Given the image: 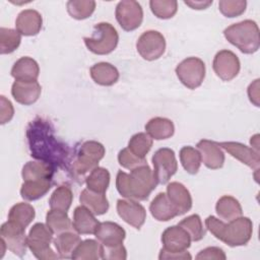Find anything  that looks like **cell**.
<instances>
[{"label":"cell","instance_id":"cell-1","mask_svg":"<svg viewBox=\"0 0 260 260\" xmlns=\"http://www.w3.org/2000/svg\"><path fill=\"white\" fill-rule=\"evenodd\" d=\"M30 155L56 166L69 164L68 148L54 134L53 128L43 119L31 121L26 130Z\"/></svg>","mask_w":260,"mask_h":260},{"label":"cell","instance_id":"cell-2","mask_svg":"<svg viewBox=\"0 0 260 260\" xmlns=\"http://www.w3.org/2000/svg\"><path fill=\"white\" fill-rule=\"evenodd\" d=\"M157 182L148 165L131 170L130 174L119 171L116 177L118 192L127 199L146 200Z\"/></svg>","mask_w":260,"mask_h":260},{"label":"cell","instance_id":"cell-3","mask_svg":"<svg viewBox=\"0 0 260 260\" xmlns=\"http://www.w3.org/2000/svg\"><path fill=\"white\" fill-rule=\"evenodd\" d=\"M205 225L216 239L231 247L248 244L253 233L252 220L246 216H240L225 223L223 220L209 215L205 219Z\"/></svg>","mask_w":260,"mask_h":260},{"label":"cell","instance_id":"cell-4","mask_svg":"<svg viewBox=\"0 0 260 260\" xmlns=\"http://www.w3.org/2000/svg\"><path fill=\"white\" fill-rule=\"evenodd\" d=\"M223 36L232 45L245 54H253L260 47L258 24L251 19L228 26L223 30Z\"/></svg>","mask_w":260,"mask_h":260},{"label":"cell","instance_id":"cell-5","mask_svg":"<svg viewBox=\"0 0 260 260\" xmlns=\"http://www.w3.org/2000/svg\"><path fill=\"white\" fill-rule=\"evenodd\" d=\"M106 149L104 145L94 140L83 142L73 154V159L69 161L70 171L73 175L83 176L99 167V161L104 157Z\"/></svg>","mask_w":260,"mask_h":260},{"label":"cell","instance_id":"cell-6","mask_svg":"<svg viewBox=\"0 0 260 260\" xmlns=\"http://www.w3.org/2000/svg\"><path fill=\"white\" fill-rule=\"evenodd\" d=\"M86 48L96 55H107L113 52L119 42L116 28L109 22H100L93 26L91 37L83 38Z\"/></svg>","mask_w":260,"mask_h":260},{"label":"cell","instance_id":"cell-7","mask_svg":"<svg viewBox=\"0 0 260 260\" xmlns=\"http://www.w3.org/2000/svg\"><path fill=\"white\" fill-rule=\"evenodd\" d=\"M52 241V231L47 224L42 222L35 223L27 235V247L35 257L40 260H52L59 258V255L56 254L50 246Z\"/></svg>","mask_w":260,"mask_h":260},{"label":"cell","instance_id":"cell-8","mask_svg":"<svg viewBox=\"0 0 260 260\" xmlns=\"http://www.w3.org/2000/svg\"><path fill=\"white\" fill-rule=\"evenodd\" d=\"M176 74L179 80L188 88L199 87L205 77V64L197 57H188L176 67Z\"/></svg>","mask_w":260,"mask_h":260},{"label":"cell","instance_id":"cell-9","mask_svg":"<svg viewBox=\"0 0 260 260\" xmlns=\"http://www.w3.org/2000/svg\"><path fill=\"white\" fill-rule=\"evenodd\" d=\"M153 175L157 184H167L178 170V162L173 149L162 147L152 155Z\"/></svg>","mask_w":260,"mask_h":260},{"label":"cell","instance_id":"cell-10","mask_svg":"<svg viewBox=\"0 0 260 260\" xmlns=\"http://www.w3.org/2000/svg\"><path fill=\"white\" fill-rule=\"evenodd\" d=\"M136 50L144 60H156L165 53V37L157 30H146L138 38Z\"/></svg>","mask_w":260,"mask_h":260},{"label":"cell","instance_id":"cell-11","mask_svg":"<svg viewBox=\"0 0 260 260\" xmlns=\"http://www.w3.org/2000/svg\"><path fill=\"white\" fill-rule=\"evenodd\" d=\"M115 15L120 26L126 31L138 28L143 20L142 7L134 0L120 1L116 6Z\"/></svg>","mask_w":260,"mask_h":260},{"label":"cell","instance_id":"cell-12","mask_svg":"<svg viewBox=\"0 0 260 260\" xmlns=\"http://www.w3.org/2000/svg\"><path fill=\"white\" fill-rule=\"evenodd\" d=\"M1 239L4 241L7 249L18 257H22L27 248V236L25 229L17 223L7 220L0 229Z\"/></svg>","mask_w":260,"mask_h":260},{"label":"cell","instance_id":"cell-13","mask_svg":"<svg viewBox=\"0 0 260 260\" xmlns=\"http://www.w3.org/2000/svg\"><path fill=\"white\" fill-rule=\"evenodd\" d=\"M212 68L214 73L223 81L234 79L240 72L241 63L238 56L230 50H221L213 58Z\"/></svg>","mask_w":260,"mask_h":260},{"label":"cell","instance_id":"cell-14","mask_svg":"<svg viewBox=\"0 0 260 260\" xmlns=\"http://www.w3.org/2000/svg\"><path fill=\"white\" fill-rule=\"evenodd\" d=\"M117 212L128 224L139 230L146 219L145 208L132 199H119L117 201Z\"/></svg>","mask_w":260,"mask_h":260},{"label":"cell","instance_id":"cell-15","mask_svg":"<svg viewBox=\"0 0 260 260\" xmlns=\"http://www.w3.org/2000/svg\"><path fill=\"white\" fill-rule=\"evenodd\" d=\"M161 249L165 251L184 252L190 247L191 238L180 225H172L164 231L161 235Z\"/></svg>","mask_w":260,"mask_h":260},{"label":"cell","instance_id":"cell-16","mask_svg":"<svg viewBox=\"0 0 260 260\" xmlns=\"http://www.w3.org/2000/svg\"><path fill=\"white\" fill-rule=\"evenodd\" d=\"M218 145L228 151L232 156L240 160L242 164L247 165L249 168L255 171H258L260 165L259 152L254 150L252 147L234 141L220 142Z\"/></svg>","mask_w":260,"mask_h":260},{"label":"cell","instance_id":"cell-17","mask_svg":"<svg viewBox=\"0 0 260 260\" xmlns=\"http://www.w3.org/2000/svg\"><path fill=\"white\" fill-rule=\"evenodd\" d=\"M94 236L103 247L109 248L122 245L126 237V232L116 222L103 221L99 223Z\"/></svg>","mask_w":260,"mask_h":260},{"label":"cell","instance_id":"cell-18","mask_svg":"<svg viewBox=\"0 0 260 260\" xmlns=\"http://www.w3.org/2000/svg\"><path fill=\"white\" fill-rule=\"evenodd\" d=\"M197 149L201 155V161L211 170L220 169L224 162V153L217 142L202 139L197 143Z\"/></svg>","mask_w":260,"mask_h":260},{"label":"cell","instance_id":"cell-19","mask_svg":"<svg viewBox=\"0 0 260 260\" xmlns=\"http://www.w3.org/2000/svg\"><path fill=\"white\" fill-rule=\"evenodd\" d=\"M42 92V87L37 80H15L11 86V94L14 100L24 106L35 104Z\"/></svg>","mask_w":260,"mask_h":260},{"label":"cell","instance_id":"cell-20","mask_svg":"<svg viewBox=\"0 0 260 260\" xmlns=\"http://www.w3.org/2000/svg\"><path fill=\"white\" fill-rule=\"evenodd\" d=\"M43 24V18L39 11L35 9H24L16 17V30L23 36H36L40 32Z\"/></svg>","mask_w":260,"mask_h":260},{"label":"cell","instance_id":"cell-21","mask_svg":"<svg viewBox=\"0 0 260 260\" xmlns=\"http://www.w3.org/2000/svg\"><path fill=\"white\" fill-rule=\"evenodd\" d=\"M167 195L177 209L179 215L189 211L192 207V197L189 190L179 182H172L167 186Z\"/></svg>","mask_w":260,"mask_h":260},{"label":"cell","instance_id":"cell-22","mask_svg":"<svg viewBox=\"0 0 260 260\" xmlns=\"http://www.w3.org/2000/svg\"><path fill=\"white\" fill-rule=\"evenodd\" d=\"M99 221L94 214L85 206L80 205L75 207L73 212V229L79 235H89L94 234Z\"/></svg>","mask_w":260,"mask_h":260},{"label":"cell","instance_id":"cell-23","mask_svg":"<svg viewBox=\"0 0 260 260\" xmlns=\"http://www.w3.org/2000/svg\"><path fill=\"white\" fill-rule=\"evenodd\" d=\"M149 211L154 219L158 221H168L179 215L177 209L171 203L167 193L159 192L151 201Z\"/></svg>","mask_w":260,"mask_h":260},{"label":"cell","instance_id":"cell-24","mask_svg":"<svg viewBox=\"0 0 260 260\" xmlns=\"http://www.w3.org/2000/svg\"><path fill=\"white\" fill-rule=\"evenodd\" d=\"M40 74L38 62L30 57L19 58L11 68V76L15 80L34 81L37 80Z\"/></svg>","mask_w":260,"mask_h":260},{"label":"cell","instance_id":"cell-25","mask_svg":"<svg viewBox=\"0 0 260 260\" xmlns=\"http://www.w3.org/2000/svg\"><path fill=\"white\" fill-rule=\"evenodd\" d=\"M90 77L92 80L104 86H111L115 84L119 79L118 69L108 62H100L90 67Z\"/></svg>","mask_w":260,"mask_h":260},{"label":"cell","instance_id":"cell-26","mask_svg":"<svg viewBox=\"0 0 260 260\" xmlns=\"http://www.w3.org/2000/svg\"><path fill=\"white\" fill-rule=\"evenodd\" d=\"M55 173V167L44 160L27 161L21 171L23 181H32L41 179H52Z\"/></svg>","mask_w":260,"mask_h":260},{"label":"cell","instance_id":"cell-27","mask_svg":"<svg viewBox=\"0 0 260 260\" xmlns=\"http://www.w3.org/2000/svg\"><path fill=\"white\" fill-rule=\"evenodd\" d=\"M79 202L81 205L88 208L94 215H102L109 209V201L105 193H98L87 188L81 191Z\"/></svg>","mask_w":260,"mask_h":260},{"label":"cell","instance_id":"cell-28","mask_svg":"<svg viewBox=\"0 0 260 260\" xmlns=\"http://www.w3.org/2000/svg\"><path fill=\"white\" fill-rule=\"evenodd\" d=\"M80 237L78 236V234L73 233V231H68L59 234L53 240L59 258L64 259H69L72 257L75 249L80 244Z\"/></svg>","mask_w":260,"mask_h":260},{"label":"cell","instance_id":"cell-29","mask_svg":"<svg viewBox=\"0 0 260 260\" xmlns=\"http://www.w3.org/2000/svg\"><path fill=\"white\" fill-rule=\"evenodd\" d=\"M215 211L218 217L224 221H231L242 216L243 214V209L240 202L235 197L230 195H224L217 200Z\"/></svg>","mask_w":260,"mask_h":260},{"label":"cell","instance_id":"cell-30","mask_svg":"<svg viewBox=\"0 0 260 260\" xmlns=\"http://www.w3.org/2000/svg\"><path fill=\"white\" fill-rule=\"evenodd\" d=\"M145 131L152 139L162 140L173 136L175 132V126L170 119L155 117L146 123Z\"/></svg>","mask_w":260,"mask_h":260},{"label":"cell","instance_id":"cell-31","mask_svg":"<svg viewBox=\"0 0 260 260\" xmlns=\"http://www.w3.org/2000/svg\"><path fill=\"white\" fill-rule=\"evenodd\" d=\"M52 185V179L24 181L20 188V195L26 201L38 200L49 192Z\"/></svg>","mask_w":260,"mask_h":260},{"label":"cell","instance_id":"cell-32","mask_svg":"<svg viewBox=\"0 0 260 260\" xmlns=\"http://www.w3.org/2000/svg\"><path fill=\"white\" fill-rule=\"evenodd\" d=\"M104 247L95 240L87 239L81 241L75 249L71 259L74 260H99L103 259Z\"/></svg>","mask_w":260,"mask_h":260},{"label":"cell","instance_id":"cell-33","mask_svg":"<svg viewBox=\"0 0 260 260\" xmlns=\"http://www.w3.org/2000/svg\"><path fill=\"white\" fill-rule=\"evenodd\" d=\"M46 224L55 235L74 230L73 224L67 214V211H62L58 209H50L47 212Z\"/></svg>","mask_w":260,"mask_h":260},{"label":"cell","instance_id":"cell-34","mask_svg":"<svg viewBox=\"0 0 260 260\" xmlns=\"http://www.w3.org/2000/svg\"><path fill=\"white\" fill-rule=\"evenodd\" d=\"M35 215V208L29 203L18 202L10 208L8 213V220H11L26 229V226L34 220Z\"/></svg>","mask_w":260,"mask_h":260},{"label":"cell","instance_id":"cell-35","mask_svg":"<svg viewBox=\"0 0 260 260\" xmlns=\"http://www.w3.org/2000/svg\"><path fill=\"white\" fill-rule=\"evenodd\" d=\"M110 179L111 176L107 169L96 167L85 178V184L87 186V189L91 191L98 193H105L110 185Z\"/></svg>","mask_w":260,"mask_h":260},{"label":"cell","instance_id":"cell-36","mask_svg":"<svg viewBox=\"0 0 260 260\" xmlns=\"http://www.w3.org/2000/svg\"><path fill=\"white\" fill-rule=\"evenodd\" d=\"M73 200V193L70 187L66 185L58 186L52 193L49 204L51 209H58L62 211H68Z\"/></svg>","mask_w":260,"mask_h":260},{"label":"cell","instance_id":"cell-37","mask_svg":"<svg viewBox=\"0 0 260 260\" xmlns=\"http://www.w3.org/2000/svg\"><path fill=\"white\" fill-rule=\"evenodd\" d=\"M180 160L185 171L191 175L197 174L202 162L200 152L192 146H183L181 148Z\"/></svg>","mask_w":260,"mask_h":260},{"label":"cell","instance_id":"cell-38","mask_svg":"<svg viewBox=\"0 0 260 260\" xmlns=\"http://www.w3.org/2000/svg\"><path fill=\"white\" fill-rule=\"evenodd\" d=\"M67 11L75 19H85L89 17L94 9L95 2L92 0H70L66 3Z\"/></svg>","mask_w":260,"mask_h":260},{"label":"cell","instance_id":"cell-39","mask_svg":"<svg viewBox=\"0 0 260 260\" xmlns=\"http://www.w3.org/2000/svg\"><path fill=\"white\" fill-rule=\"evenodd\" d=\"M21 36L16 29L1 27L0 28V53L10 54L20 45Z\"/></svg>","mask_w":260,"mask_h":260},{"label":"cell","instance_id":"cell-40","mask_svg":"<svg viewBox=\"0 0 260 260\" xmlns=\"http://www.w3.org/2000/svg\"><path fill=\"white\" fill-rule=\"evenodd\" d=\"M178 225L183 228L189 234L191 241H200L205 236V229L203 228L201 218L198 214H191L183 218Z\"/></svg>","mask_w":260,"mask_h":260},{"label":"cell","instance_id":"cell-41","mask_svg":"<svg viewBox=\"0 0 260 260\" xmlns=\"http://www.w3.org/2000/svg\"><path fill=\"white\" fill-rule=\"evenodd\" d=\"M151 146H152V138L147 133H144V132H139L134 134L128 142V148L135 155L141 158H145Z\"/></svg>","mask_w":260,"mask_h":260},{"label":"cell","instance_id":"cell-42","mask_svg":"<svg viewBox=\"0 0 260 260\" xmlns=\"http://www.w3.org/2000/svg\"><path fill=\"white\" fill-rule=\"evenodd\" d=\"M149 6L151 12L161 19L172 18L178 10V2L175 0H151Z\"/></svg>","mask_w":260,"mask_h":260},{"label":"cell","instance_id":"cell-43","mask_svg":"<svg viewBox=\"0 0 260 260\" xmlns=\"http://www.w3.org/2000/svg\"><path fill=\"white\" fill-rule=\"evenodd\" d=\"M247 2L245 0H220L218 2L219 11L226 17H237L246 10Z\"/></svg>","mask_w":260,"mask_h":260},{"label":"cell","instance_id":"cell-44","mask_svg":"<svg viewBox=\"0 0 260 260\" xmlns=\"http://www.w3.org/2000/svg\"><path fill=\"white\" fill-rule=\"evenodd\" d=\"M118 161H119L120 166H122L123 168L128 169L130 171L134 170V169H136L138 167L147 165L145 158L138 157L128 147L123 148L122 150L119 151V153H118Z\"/></svg>","mask_w":260,"mask_h":260},{"label":"cell","instance_id":"cell-45","mask_svg":"<svg viewBox=\"0 0 260 260\" xmlns=\"http://www.w3.org/2000/svg\"><path fill=\"white\" fill-rule=\"evenodd\" d=\"M226 258L224 252L222 249L218 247H207L203 250H201L197 256L196 259H215V260H224Z\"/></svg>","mask_w":260,"mask_h":260},{"label":"cell","instance_id":"cell-46","mask_svg":"<svg viewBox=\"0 0 260 260\" xmlns=\"http://www.w3.org/2000/svg\"><path fill=\"white\" fill-rule=\"evenodd\" d=\"M127 258V251L126 248L122 245L116 246V247H104L103 252V259H118V260H125Z\"/></svg>","mask_w":260,"mask_h":260},{"label":"cell","instance_id":"cell-47","mask_svg":"<svg viewBox=\"0 0 260 260\" xmlns=\"http://www.w3.org/2000/svg\"><path fill=\"white\" fill-rule=\"evenodd\" d=\"M1 106H0V122L1 124H5L9 122L14 114V109L9 100H7L4 95H1Z\"/></svg>","mask_w":260,"mask_h":260},{"label":"cell","instance_id":"cell-48","mask_svg":"<svg viewBox=\"0 0 260 260\" xmlns=\"http://www.w3.org/2000/svg\"><path fill=\"white\" fill-rule=\"evenodd\" d=\"M192 256L189 254V252L184 251V252H168L165 251L164 249L160 250L158 259L159 260H165V259H171V260H185V259H191Z\"/></svg>","mask_w":260,"mask_h":260},{"label":"cell","instance_id":"cell-49","mask_svg":"<svg viewBox=\"0 0 260 260\" xmlns=\"http://www.w3.org/2000/svg\"><path fill=\"white\" fill-rule=\"evenodd\" d=\"M248 96L256 107H259V79H256L253 83L249 85Z\"/></svg>","mask_w":260,"mask_h":260},{"label":"cell","instance_id":"cell-50","mask_svg":"<svg viewBox=\"0 0 260 260\" xmlns=\"http://www.w3.org/2000/svg\"><path fill=\"white\" fill-rule=\"evenodd\" d=\"M184 3L190 6L192 9L201 10V9H206L209 5H211L212 0L211 1H184Z\"/></svg>","mask_w":260,"mask_h":260},{"label":"cell","instance_id":"cell-51","mask_svg":"<svg viewBox=\"0 0 260 260\" xmlns=\"http://www.w3.org/2000/svg\"><path fill=\"white\" fill-rule=\"evenodd\" d=\"M250 143H251V145L253 146L252 148H253L254 150H256V151L259 152V135H258V134H255L254 136L251 137Z\"/></svg>","mask_w":260,"mask_h":260}]
</instances>
